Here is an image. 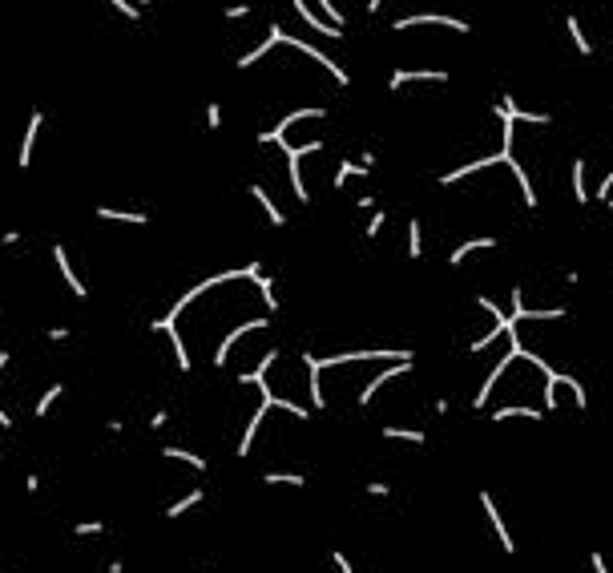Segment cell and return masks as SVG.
<instances>
[{
	"instance_id": "1",
	"label": "cell",
	"mask_w": 613,
	"mask_h": 573,
	"mask_svg": "<svg viewBox=\"0 0 613 573\" xmlns=\"http://www.w3.org/2000/svg\"><path fill=\"white\" fill-rule=\"evenodd\" d=\"M306 117H311V121H323V117H327V109H323V105H306V109H295V114H287L283 121H274L271 130H262V133H258V142H262V146H271V142H274V146H283V142H287V130L295 126V121H306Z\"/></svg>"
},
{
	"instance_id": "2",
	"label": "cell",
	"mask_w": 613,
	"mask_h": 573,
	"mask_svg": "<svg viewBox=\"0 0 613 573\" xmlns=\"http://www.w3.org/2000/svg\"><path fill=\"white\" fill-rule=\"evenodd\" d=\"M416 25H436V29H452V33H472V25L460 17H448V13H419V17H400L391 20V29H416Z\"/></svg>"
},
{
	"instance_id": "3",
	"label": "cell",
	"mask_w": 613,
	"mask_h": 573,
	"mask_svg": "<svg viewBox=\"0 0 613 573\" xmlns=\"http://www.w3.org/2000/svg\"><path fill=\"white\" fill-rule=\"evenodd\" d=\"M283 45H290V49L306 53V57H311V61H319V65L327 69V73H331V77H335V81L343 85V89H347V85H351V73H347V69L339 65V61H331V57H327V53H323V49H315V45H306L303 36H290V33H287V36H283Z\"/></svg>"
},
{
	"instance_id": "4",
	"label": "cell",
	"mask_w": 613,
	"mask_h": 573,
	"mask_svg": "<svg viewBox=\"0 0 613 573\" xmlns=\"http://www.w3.org/2000/svg\"><path fill=\"white\" fill-rule=\"evenodd\" d=\"M412 363H416V360H400V363H391V368H384L379 376H371L368 384L359 388V396H355V404H359V408H368L371 400L379 396V388H384V384H391L396 376H407V372H412Z\"/></svg>"
},
{
	"instance_id": "5",
	"label": "cell",
	"mask_w": 613,
	"mask_h": 573,
	"mask_svg": "<svg viewBox=\"0 0 613 573\" xmlns=\"http://www.w3.org/2000/svg\"><path fill=\"white\" fill-rule=\"evenodd\" d=\"M416 81H436V85H448L452 77L444 69H396L391 77H387V89L391 93H400L403 85H416Z\"/></svg>"
},
{
	"instance_id": "6",
	"label": "cell",
	"mask_w": 613,
	"mask_h": 573,
	"mask_svg": "<svg viewBox=\"0 0 613 573\" xmlns=\"http://www.w3.org/2000/svg\"><path fill=\"white\" fill-rule=\"evenodd\" d=\"M508 166L513 162V149H500V154H492V158H476V162H468V166H460V170H448L444 174V186H456V182H464V178H472V174H480V170H488V166Z\"/></svg>"
},
{
	"instance_id": "7",
	"label": "cell",
	"mask_w": 613,
	"mask_h": 573,
	"mask_svg": "<svg viewBox=\"0 0 613 573\" xmlns=\"http://www.w3.org/2000/svg\"><path fill=\"white\" fill-rule=\"evenodd\" d=\"M149 331H166L170 335V344H174V360H177V372H190L194 363H190V351H186V339H182V331H177V319H154L149 323Z\"/></svg>"
},
{
	"instance_id": "8",
	"label": "cell",
	"mask_w": 613,
	"mask_h": 573,
	"mask_svg": "<svg viewBox=\"0 0 613 573\" xmlns=\"http://www.w3.org/2000/svg\"><path fill=\"white\" fill-rule=\"evenodd\" d=\"M480 508L488 513V521H492V533H497L500 549H504V553H516V541H513V533H508L504 517H500V505L492 501V492H480Z\"/></svg>"
},
{
	"instance_id": "9",
	"label": "cell",
	"mask_w": 613,
	"mask_h": 573,
	"mask_svg": "<svg viewBox=\"0 0 613 573\" xmlns=\"http://www.w3.org/2000/svg\"><path fill=\"white\" fill-rule=\"evenodd\" d=\"M45 126V114L32 109L29 114V126H25V137H20V149H16V170H29L32 166V149H36V133Z\"/></svg>"
},
{
	"instance_id": "10",
	"label": "cell",
	"mask_w": 613,
	"mask_h": 573,
	"mask_svg": "<svg viewBox=\"0 0 613 573\" xmlns=\"http://www.w3.org/2000/svg\"><path fill=\"white\" fill-rule=\"evenodd\" d=\"M53 262H57V271H61L65 278V287L73 291L77 299H89V287L77 278V271H73V262H69V250H65V243H53Z\"/></svg>"
},
{
	"instance_id": "11",
	"label": "cell",
	"mask_w": 613,
	"mask_h": 573,
	"mask_svg": "<svg viewBox=\"0 0 613 573\" xmlns=\"http://www.w3.org/2000/svg\"><path fill=\"white\" fill-rule=\"evenodd\" d=\"M290 8H295V13H299V20H303V25H306V33L331 36V41H339V36H343V33H339V29H335V25H327V20H323L319 13H315V8H311V4H306V0H290Z\"/></svg>"
},
{
	"instance_id": "12",
	"label": "cell",
	"mask_w": 613,
	"mask_h": 573,
	"mask_svg": "<svg viewBox=\"0 0 613 573\" xmlns=\"http://www.w3.org/2000/svg\"><path fill=\"white\" fill-rule=\"evenodd\" d=\"M267 323H271V319H242V328H234V331H230V335L222 339V344H218V351H214V368H226V360H230V347L238 344L246 331H262Z\"/></svg>"
},
{
	"instance_id": "13",
	"label": "cell",
	"mask_w": 613,
	"mask_h": 573,
	"mask_svg": "<svg viewBox=\"0 0 613 573\" xmlns=\"http://www.w3.org/2000/svg\"><path fill=\"white\" fill-rule=\"evenodd\" d=\"M283 36H287V29H283V25H271V29H267V41H262V45H255L250 53H242V57L234 61V65H238V69H250V65H258V61H262V57H267V53H271L274 45H283Z\"/></svg>"
},
{
	"instance_id": "14",
	"label": "cell",
	"mask_w": 613,
	"mask_h": 573,
	"mask_svg": "<svg viewBox=\"0 0 613 573\" xmlns=\"http://www.w3.org/2000/svg\"><path fill=\"white\" fill-rule=\"evenodd\" d=\"M500 114H508L513 121H525V126H553V114H532V109H516L513 93H500V101H492Z\"/></svg>"
},
{
	"instance_id": "15",
	"label": "cell",
	"mask_w": 613,
	"mask_h": 573,
	"mask_svg": "<svg viewBox=\"0 0 613 573\" xmlns=\"http://www.w3.org/2000/svg\"><path fill=\"white\" fill-rule=\"evenodd\" d=\"M278 149L287 154V170H290V190H295V198H299V202H303V206H306V202H311V190H306V182H303V158H299V154H295V146H287V142H283V146H278Z\"/></svg>"
},
{
	"instance_id": "16",
	"label": "cell",
	"mask_w": 613,
	"mask_h": 573,
	"mask_svg": "<svg viewBox=\"0 0 613 573\" xmlns=\"http://www.w3.org/2000/svg\"><path fill=\"white\" fill-rule=\"evenodd\" d=\"M299 363H303V372H306V388H311V408L323 412V408H327V396H323V388H319V368H315V356H311V351H303V356H299Z\"/></svg>"
},
{
	"instance_id": "17",
	"label": "cell",
	"mask_w": 613,
	"mask_h": 573,
	"mask_svg": "<svg viewBox=\"0 0 613 573\" xmlns=\"http://www.w3.org/2000/svg\"><path fill=\"white\" fill-rule=\"evenodd\" d=\"M246 190H250V198H255L258 206L267 210V218H271L274 227H287V214H283V206H278V202H274V198L267 194V186H258V182H250Z\"/></svg>"
},
{
	"instance_id": "18",
	"label": "cell",
	"mask_w": 613,
	"mask_h": 573,
	"mask_svg": "<svg viewBox=\"0 0 613 573\" xmlns=\"http://www.w3.org/2000/svg\"><path fill=\"white\" fill-rule=\"evenodd\" d=\"M267 404H258L255 412H250V420H246V428H242V440H238V448H234V457H250V444H255V436H258V428H262V416H267Z\"/></svg>"
},
{
	"instance_id": "19",
	"label": "cell",
	"mask_w": 613,
	"mask_h": 573,
	"mask_svg": "<svg viewBox=\"0 0 613 573\" xmlns=\"http://www.w3.org/2000/svg\"><path fill=\"white\" fill-rule=\"evenodd\" d=\"M513 416H525V420H545L548 412L545 408H529V404H500V408L488 412V420H513Z\"/></svg>"
},
{
	"instance_id": "20",
	"label": "cell",
	"mask_w": 613,
	"mask_h": 573,
	"mask_svg": "<svg viewBox=\"0 0 613 573\" xmlns=\"http://www.w3.org/2000/svg\"><path fill=\"white\" fill-rule=\"evenodd\" d=\"M97 218L101 222H129V227H149V214L142 210H113V206H97Z\"/></svg>"
},
{
	"instance_id": "21",
	"label": "cell",
	"mask_w": 613,
	"mask_h": 573,
	"mask_svg": "<svg viewBox=\"0 0 613 573\" xmlns=\"http://www.w3.org/2000/svg\"><path fill=\"white\" fill-rule=\"evenodd\" d=\"M202 501H206V489H190L186 497H177L174 505H166V513H161V517H170V521H177L182 513H190V508H194V505H202Z\"/></svg>"
},
{
	"instance_id": "22",
	"label": "cell",
	"mask_w": 613,
	"mask_h": 573,
	"mask_svg": "<svg viewBox=\"0 0 613 573\" xmlns=\"http://www.w3.org/2000/svg\"><path fill=\"white\" fill-rule=\"evenodd\" d=\"M508 170H513V174H516V182H520V198H525V206H529V210H537V206H541V198H537V190H532L529 170H525V166L516 162V158L508 162Z\"/></svg>"
},
{
	"instance_id": "23",
	"label": "cell",
	"mask_w": 613,
	"mask_h": 573,
	"mask_svg": "<svg viewBox=\"0 0 613 573\" xmlns=\"http://www.w3.org/2000/svg\"><path fill=\"white\" fill-rule=\"evenodd\" d=\"M492 246H497V238H468V243H460V246H456V250L448 255V267H460L468 255H476V250H492Z\"/></svg>"
},
{
	"instance_id": "24",
	"label": "cell",
	"mask_w": 613,
	"mask_h": 573,
	"mask_svg": "<svg viewBox=\"0 0 613 573\" xmlns=\"http://www.w3.org/2000/svg\"><path fill=\"white\" fill-rule=\"evenodd\" d=\"M161 457H166V460H182V464H190L194 473H206V457H198V452H190V448L166 444V448H161Z\"/></svg>"
},
{
	"instance_id": "25",
	"label": "cell",
	"mask_w": 613,
	"mask_h": 573,
	"mask_svg": "<svg viewBox=\"0 0 613 573\" xmlns=\"http://www.w3.org/2000/svg\"><path fill=\"white\" fill-rule=\"evenodd\" d=\"M384 440H403V444H416V448H424V444H428V432H419V428L387 424V428H384Z\"/></svg>"
},
{
	"instance_id": "26",
	"label": "cell",
	"mask_w": 613,
	"mask_h": 573,
	"mask_svg": "<svg viewBox=\"0 0 613 573\" xmlns=\"http://www.w3.org/2000/svg\"><path fill=\"white\" fill-rule=\"evenodd\" d=\"M565 33H569V41L577 45V53H581V57H589V53H593V45H589V36H585V29H581V20L573 17V13H565Z\"/></svg>"
},
{
	"instance_id": "27",
	"label": "cell",
	"mask_w": 613,
	"mask_h": 573,
	"mask_svg": "<svg viewBox=\"0 0 613 573\" xmlns=\"http://www.w3.org/2000/svg\"><path fill=\"white\" fill-rule=\"evenodd\" d=\"M363 174H371L368 166L351 162V158H343V162H339V170H335V178H331V182H335V190H343V186H347L351 178H363Z\"/></svg>"
},
{
	"instance_id": "28",
	"label": "cell",
	"mask_w": 613,
	"mask_h": 573,
	"mask_svg": "<svg viewBox=\"0 0 613 573\" xmlns=\"http://www.w3.org/2000/svg\"><path fill=\"white\" fill-rule=\"evenodd\" d=\"M569 182H573V198L585 206L589 202V186H585V162L581 158H573V166H569Z\"/></svg>"
},
{
	"instance_id": "29",
	"label": "cell",
	"mask_w": 613,
	"mask_h": 573,
	"mask_svg": "<svg viewBox=\"0 0 613 573\" xmlns=\"http://www.w3.org/2000/svg\"><path fill=\"white\" fill-rule=\"evenodd\" d=\"M476 307L492 315V319H497V328H504V331H508V328H516V323H513V315H508V311H500V303H492L488 295H480V299H476Z\"/></svg>"
},
{
	"instance_id": "30",
	"label": "cell",
	"mask_w": 613,
	"mask_h": 573,
	"mask_svg": "<svg viewBox=\"0 0 613 573\" xmlns=\"http://www.w3.org/2000/svg\"><path fill=\"white\" fill-rule=\"evenodd\" d=\"M61 396H65V384H48V392L41 396V400H36V408H32V416H41V420H45V416H48V408H53V404H57Z\"/></svg>"
},
{
	"instance_id": "31",
	"label": "cell",
	"mask_w": 613,
	"mask_h": 573,
	"mask_svg": "<svg viewBox=\"0 0 613 573\" xmlns=\"http://www.w3.org/2000/svg\"><path fill=\"white\" fill-rule=\"evenodd\" d=\"M262 485H290V489H306V476L303 473H267L262 476Z\"/></svg>"
},
{
	"instance_id": "32",
	"label": "cell",
	"mask_w": 613,
	"mask_h": 573,
	"mask_svg": "<svg viewBox=\"0 0 613 573\" xmlns=\"http://www.w3.org/2000/svg\"><path fill=\"white\" fill-rule=\"evenodd\" d=\"M407 259H424V227L407 222Z\"/></svg>"
},
{
	"instance_id": "33",
	"label": "cell",
	"mask_w": 613,
	"mask_h": 573,
	"mask_svg": "<svg viewBox=\"0 0 613 573\" xmlns=\"http://www.w3.org/2000/svg\"><path fill=\"white\" fill-rule=\"evenodd\" d=\"M315 4H319V8H323V20H327V25H335L339 33L347 29V17H343V13H339V8H335V0H315Z\"/></svg>"
},
{
	"instance_id": "34",
	"label": "cell",
	"mask_w": 613,
	"mask_h": 573,
	"mask_svg": "<svg viewBox=\"0 0 613 573\" xmlns=\"http://www.w3.org/2000/svg\"><path fill=\"white\" fill-rule=\"evenodd\" d=\"M255 287H258V295H262V303H267V311H278V295H274V278H255Z\"/></svg>"
},
{
	"instance_id": "35",
	"label": "cell",
	"mask_w": 613,
	"mask_h": 573,
	"mask_svg": "<svg viewBox=\"0 0 613 573\" xmlns=\"http://www.w3.org/2000/svg\"><path fill=\"white\" fill-rule=\"evenodd\" d=\"M105 533V521H77L73 525V537H101Z\"/></svg>"
},
{
	"instance_id": "36",
	"label": "cell",
	"mask_w": 613,
	"mask_h": 573,
	"mask_svg": "<svg viewBox=\"0 0 613 573\" xmlns=\"http://www.w3.org/2000/svg\"><path fill=\"white\" fill-rule=\"evenodd\" d=\"M384 222H387V210H379V206H375V210H371V218H368V227H363V234H368V238H379Z\"/></svg>"
},
{
	"instance_id": "37",
	"label": "cell",
	"mask_w": 613,
	"mask_h": 573,
	"mask_svg": "<svg viewBox=\"0 0 613 573\" xmlns=\"http://www.w3.org/2000/svg\"><path fill=\"white\" fill-rule=\"evenodd\" d=\"M508 331H513V328H508ZM508 331H504V328H492V331H488V335H480V339H476V344L468 347V351H472V356H476V351H484V347H492V344H497V339H500V335H508Z\"/></svg>"
},
{
	"instance_id": "38",
	"label": "cell",
	"mask_w": 613,
	"mask_h": 573,
	"mask_svg": "<svg viewBox=\"0 0 613 573\" xmlns=\"http://www.w3.org/2000/svg\"><path fill=\"white\" fill-rule=\"evenodd\" d=\"M109 8H117L126 20H142V8H137L133 0H109Z\"/></svg>"
},
{
	"instance_id": "39",
	"label": "cell",
	"mask_w": 613,
	"mask_h": 573,
	"mask_svg": "<svg viewBox=\"0 0 613 573\" xmlns=\"http://www.w3.org/2000/svg\"><path fill=\"white\" fill-rule=\"evenodd\" d=\"M206 130H222V105H218V101L206 105Z\"/></svg>"
},
{
	"instance_id": "40",
	"label": "cell",
	"mask_w": 613,
	"mask_h": 573,
	"mask_svg": "<svg viewBox=\"0 0 613 573\" xmlns=\"http://www.w3.org/2000/svg\"><path fill=\"white\" fill-rule=\"evenodd\" d=\"M170 416H174L170 408H158L154 416H149V428H154V432H158V428H166V424H170Z\"/></svg>"
},
{
	"instance_id": "41",
	"label": "cell",
	"mask_w": 613,
	"mask_h": 573,
	"mask_svg": "<svg viewBox=\"0 0 613 573\" xmlns=\"http://www.w3.org/2000/svg\"><path fill=\"white\" fill-rule=\"evenodd\" d=\"M331 561H335L339 573H355V569H351V557L343 553V549H335V553H331Z\"/></svg>"
},
{
	"instance_id": "42",
	"label": "cell",
	"mask_w": 613,
	"mask_h": 573,
	"mask_svg": "<svg viewBox=\"0 0 613 573\" xmlns=\"http://www.w3.org/2000/svg\"><path fill=\"white\" fill-rule=\"evenodd\" d=\"M250 17V4H230L226 8V20H246Z\"/></svg>"
},
{
	"instance_id": "43",
	"label": "cell",
	"mask_w": 613,
	"mask_h": 573,
	"mask_svg": "<svg viewBox=\"0 0 613 573\" xmlns=\"http://www.w3.org/2000/svg\"><path fill=\"white\" fill-rule=\"evenodd\" d=\"M609 190H613V170L601 178V186H597V202H605V198H609Z\"/></svg>"
},
{
	"instance_id": "44",
	"label": "cell",
	"mask_w": 613,
	"mask_h": 573,
	"mask_svg": "<svg viewBox=\"0 0 613 573\" xmlns=\"http://www.w3.org/2000/svg\"><path fill=\"white\" fill-rule=\"evenodd\" d=\"M368 492H371V497H391V485H384V480H368Z\"/></svg>"
},
{
	"instance_id": "45",
	"label": "cell",
	"mask_w": 613,
	"mask_h": 573,
	"mask_svg": "<svg viewBox=\"0 0 613 573\" xmlns=\"http://www.w3.org/2000/svg\"><path fill=\"white\" fill-rule=\"evenodd\" d=\"M69 335H73V331H69V328H48V339H53V344H65Z\"/></svg>"
},
{
	"instance_id": "46",
	"label": "cell",
	"mask_w": 613,
	"mask_h": 573,
	"mask_svg": "<svg viewBox=\"0 0 613 573\" xmlns=\"http://www.w3.org/2000/svg\"><path fill=\"white\" fill-rule=\"evenodd\" d=\"M41 485H45V480H41L36 473H29V476H25V489H29V492H41Z\"/></svg>"
},
{
	"instance_id": "47",
	"label": "cell",
	"mask_w": 613,
	"mask_h": 573,
	"mask_svg": "<svg viewBox=\"0 0 613 573\" xmlns=\"http://www.w3.org/2000/svg\"><path fill=\"white\" fill-rule=\"evenodd\" d=\"M589 565H593V573H609V565H605V557H601V553L589 557Z\"/></svg>"
},
{
	"instance_id": "48",
	"label": "cell",
	"mask_w": 613,
	"mask_h": 573,
	"mask_svg": "<svg viewBox=\"0 0 613 573\" xmlns=\"http://www.w3.org/2000/svg\"><path fill=\"white\" fill-rule=\"evenodd\" d=\"M0 243H4V246H16V243H20V230H4V234H0Z\"/></svg>"
},
{
	"instance_id": "49",
	"label": "cell",
	"mask_w": 613,
	"mask_h": 573,
	"mask_svg": "<svg viewBox=\"0 0 613 573\" xmlns=\"http://www.w3.org/2000/svg\"><path fill=\"white\" fill-rule=\"evenodd\" d=\"M355 206H359V210H375V194H359Z\"/></svg>"
},
{
	"instance_id": "50",
	"label": "cell",
	"mask_w": 613,
	"mask_h": 573,
	"mask_svg": "<svg viewBox=\"0 0 613 573\" xmlns=\"http://www.w3.org/2000/svg\"><path fill=\"white\" fill-rule=\"evenodd\" d=\"M258 275H262V262H246V278H250V283H255Z\"/></svg>"
},
{
	"instance_id": "51",
	"label": "cell",
	"mask_w": 613,
	"mask_h": 573,
	"mask_svg": "<svg viewBox=\"0 0 613 573\" xmlns=\"http://www.w3.org/2000/svg\"><path fill=\"white\" fill-rule=\"evenodd\" d=\"M359 166H368V170H375V154H371V149H363V154H359Z\"/></svg>"
},
{
	"instance_id": "52",
	"label": "cell",
	"mask_w": 613,
	"mask_h": 573,
	"mask_svg": "<svg viewBox=\"0 0 613 573\" xmlns=\"http://www.w3.org/2000/svg\"><path fill=\"white\" fill-rule=\"evenodd\" d=\"M105 573H126V565H121V561H109V565H105Z\"/></svg>"
},
{
	"instance_id": "53",
	"label": "cell",
	"mask_w": 613,
	"mask_h": 573,
	"mask_svg": "<svg viewBox=\"0 0 613 573\" xmlns=\"http://www.w3.org/2000/svg\"><path fill=\"white\" fill-rule=\"evenodd\" d=\"M379 4H384V0H368V13H379Z\"/></svg>"
},
{
	"instance_id": "54",
	"label": "cell",
	"mask_w": 613,
	"mask_h": 573,
	"mask_svg": "<svg viewBox=\"0 0 613 573\" xmlns=\"http://www.w3.org/2000/svg\"><path fill=\"white\" fill-rule=\"evenodd\" d=\"M4 368H8V351H0V372H4Z\"/></svg>"
},
{
	"instance_id": "55",
	"label": "cell",
	"mask_w": 613,
	"mask_h": 573,
	"mask_svg": "<svg viewBox=\"0 0 613 573\" xmlns=\"http://www.w3.org/2000/svg\"><path fill=\"white\" fill-rule=\"evenodd\" d=\"M133 4H137V8H149V0H133Z\"/></svg>"
},
{
	"instance_id": "56",
	"label": "cell",
	"mask_w": 613,
	"mask_h": 573,
	"mask_svg": "<svg viewBox=\"0 0 613 573\" xmlns=\"http://www.w3.org/2000/svg\"><path fill=\"white\" fill-rule=\"evenodd\" d=\"M605 206H609V210H613V194H609V198H605Z\"/></svg>"
}]
</instances>
